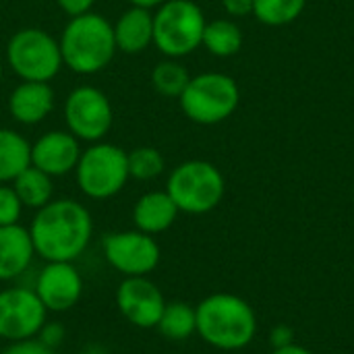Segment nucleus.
Listing matches in <instances>:
<instances>
[{
	"mask_svg": "<svg viewBox=\"0 0 354 354\" xmlns=\"http://www.w3.org/2000/svg\"><path fill=\"white\" fill-rule=\"evenodd\" d=\"M156 330L170 342H185L197 332L195 307L183 301L166 303Z\"/></svg>",
	"mask_w": 354,
	"mask_h": 354,
	"instance_id": "nucleus-22",
	"label": "nucleus"
},
{
	"mask_svg": "<svg viewBox=\"0 0 354 354\" xmlns=\"http://www.w3.org/2000/svg\"><path fill=\"white\" fill-rule=\"evenodd\" d=\"M114 27L116 50L129 56L145 52L153 44V12L141 6H129Z\"/></svg>",
	"mask_w": 354,
	"mask_h": 354,
	"instance_id": "nucleus-17",
	"label": "nucleus"
},
{
	"mask_svg": "<svg viewBox=\"0 0 354 354\" xmlns=\"http://www.w3.org/2000/svg\"><path fill=\"white\" fill-rule=\"evenodd\" d=\"M151 85L164 97H180L191 81L187 66L178 58H164L151 68Z\"/></svg>",
	"mask_w": 354,
	"mask_h": 354,
	"instance_id": "nucleus-23",
	"label": "nucleus"
},
{
	"mask_svg": "<svg viewBox=\"0 0 354 354\" xmlns=\"http://www.w3.org/2000/svg\"><path fill=\"white\" fill-rule=\"evenodd\" d=\"M6 64L21 81L39 83H50L64 66L58 39L39 27H23L8 37Z\"/></svg>",
	"mask_w": 354,
	"mask_h": 354,
	"instance_id": "nucleus-8",
	"label": "nucleus"
},
{
	"mask_svg": "<svg viewBox=\"0 0 354 354\" xmlns=\"http://www.w3.org/2000/svg\"><path fill=\"white\" fill-rule=\"evenodd\" d=\"M129 160V176L141 183L158 178L166 170V160L160 149L151 145H141L135 147L133 151H127Z\"/></svg>",
	"mask_w": 354,
	"mask_h": 354,
	"instance_id": "nucleus-25",
	"label": "nucleus"
},
{
	"mask_svg": "<svg viewBox=\"0 0 354 354\" xmlns=\"http://www.w3.org/2000/svg\"><path fill=\"white\" fill-rule=\"evenodd\" d=\"M31 166V143L15 129L0 127V185H10Z\"/></svg>",
	"mask_w": 354,
	"mask_h": 354,
	"instance_id": "nucleus-19",
	"label": "nucleus"
},
{
	"mask_svg": "<svg viewBox=\"0 0 354 354\" xmlns=\"http://www.w3.org/2000/svg\"><path fill=\"white\" fill-rule=\"evenodd\" d=\"M29 236L39 259L77 261L93 236V218L77 199H52L29 224Z\"/></svg>",
	"mask_w": 354,
	"mask_h": 354,
	"instance_id": "nucleus-1",
	"label": "nucleus"
},
{
	"mask_svg": "<svg viewBox=\"0 0 354 354\" xmlns=\"http://www.w3.org/2000/svg\"><path fill=\"white\" fill-rule=\"evenodd\" d=\"M64 122L79 141H104L114 124L112 102L100 87L79 85L64 100Z\"/></svg>",
	"mask_w": 354,
	"mask_h": 354,
	"instance_id": "nucleus-9",
	"label": "nucleus"
},
{
	"mask_svg": "<svg viewBox=\"0 0 354 354\" xmlns=\"http://www.w3.org/2000/svg\"><path fill=\"white\" fill-rule=\"evenodd\" d=\"M178 207L172 201V197L164 191H149L143 193L135 205H133V224L137 230L145 232V234H162L168 228H172V224L178 218Z\"/></svg>",
	"mask_w": 354,
	"mask_h": 354,
	"instance_id": "nucleus-18",
	"label": "nucleus"
},
{
	"mask_svg": "<svg viewBox=\"0 0 354 354\" xmlns=\"http://www.w3.org/2000/svg\"><path fill=\"white\" fill-rule=\"evenodd\" d=\"M56 93L50 83L21 81L8 95V114L15 122L33 127L44 122L54 110Z\"/></svg>",
	"mask_w": 354,
	"mask_h": 354,
	"instance_id": "nucleus-15",
	"label": "nucleus"
},
{
	"mask_svg": "<svg viewBox=\"0 0 354 354\" xmlns=\"http://www.w3.org/2000/svg\"><path fill=\"white\" fill-rule=\"evenodd\" d=\"M197 336L212 348L234 353L247 348L257 336L253 307L230 292H214L195 307Z\"/></svg>",
	"mask_w": 354,
	"mask_h": 354,
	"instance_id": "nucleus-2",
	"label": "nucleus"
},
{
	"mask_svg": "<svg viewBox=\"0 0 354 354\" xmlns=\"http://www.w3.org/2000/svg\"><path fill=\"white\" fill-rule=\"evenodd\" d=\"M307 6V0H253V17L268 27L295 23Z\"/></svg>",
	"mask_w": 354,
	"mask_h": 354,
	"instance_id": "nucleus-24",
	"label": "nucleus"
},
{
	"mask_svg": "<svg viewBox=\"0 0 354 354\" xmlns=\"http://www.w3.org/2000/svg\"><path fill=\"white\" fill-rule=\"evenodd\" d=\"M64 336H66V330H64L62 324H58V322H46L44 328L39 330V334H37L35 338L41 340L48 348L56 351V348L62 344Z\"/></svg>",
	"mask_w": 354,
	"mask_h": 354,
	"instance_id": "nucleus-27",
	"label": "nucleus"
},
{
	"mask_svg": "<svg viewBox=\"0 0 354 354\" xmlns=\"http://www.w3.org/2000/svg\"><path fill=\"white\" fill-rule=\"evenodd\" d=\"M2 79H4V64H2V60H0V83H2Z\"/></svg>",
	"mask_w": 354,
	"mask_h": 354,
	"instance_id": "nucleus-35",
	"label": "nucleus"
},
{
	"mask_svg": "<svg viewBox=\"0 0 354 354\" xmlns=\"http://www.w3.org/2000/svg\"><path fill=\"white\" fill-rule=\"evenodd\" d=\"M81 354H108L102 346H87L85 351H81Z\"/></svg>",
	"mask_w": 354,
	"mask_h": 354,
	"instance_id": "nucleus-34",
	"label": "nucleus"
},
{
	"mask_svg": "<svg viewBox=\"0 0 354 354\" xmlns=\"http://www.w3.org/2000/svg\"><path fill=\"white\" fill-rule=\"evenodd\" d=\"M114 299L120 315L139 330H156L166 307L162 290L147 276L124 278L118 284Z\"/></svg>",
	"mask_w": 354,
	"mask_h": 354,
	"instance_id": "nucleus-12",
	"label": "nucleus"
},
{
	"mask_svg": "<svg viewBox=\"0 0 354 354\" xmlns=\"http://www.w3.org/2000/svg\"><path fill=\"white\" fill-rule=\"evenodd\" d=\"M56 4L68 17H81L85 12H91L95 0H56Z\"/></svg>",
	"mask_w": 354,
	"mask_h": 354,
	"instance_id": "nucleus-30",
	"label": "nucleus"
},
{
	"mask_svg": "<svg viewBox=\"0 0 354 354\" xmlns=\"http://www.w3.org/2000/svg\"><path fill=\"white\" fill-rule=\"evenodd\" d=\"M131 6H141V8H149V10H153V8H158L162 2H166V0H127Z\"/></svg>",
	"mask_w": 354,
	"mask_h": 354,
	"instance_id": "nucleus-33",
	"label": "nucleus"
},
{
	"mask_svg": "<svg viewBox=\"0 0 354 354\" xmlns=\"http://www.w3.org/2000/svg\"><path fill=\"white\" fill-rule=\"evenodd\" d=\"M33 257L35 249L25 226H0V282H12L23 276Z\"/></svg>",
	"mask_w": 354,
	"mask_h": 354,
	"instance_id": "nucleus-16",
	"label": "nucleus"
},
{
	"mask_svg": "<svg viewBox=\"0 0 354 354\" xmlns=\"http://www.w3.org/2000/svg\"><path fill=\"white\" fill-rule=\"evenodd\" d=\"M272 354H313L309 348H305V346H301V344H297V342H292V344H288V346H284V348H276Z\"/></svg>",
	"mask_w": 354,
	"mask_h": 354,
	"instance_id": "nucleus-32",
	"label": "nucleus"
},
{
	"mask_svg": "<svg viewBox=\"0 0 354 354\" xmlns=\"http://www.w3.org/2000/svg\"><path fill=\"white\" fill-rule=\"evenodd\" d=\"M292 342H295V330L290 326L278 324L276 328H272V332H270V344H272L274 351L276 348H284V346H288Z\"/></svg>",
	"mask_w": 354,
	"mask_h": 354,
	"instance_id": "nucleus-29",
	"label": "nucleus"
},
{
	"mask_svg": "<svg viewBox=\"0 0 354 354\" xmlns=\"http://www.w3.org/2000/svg\"><path fill=\"white\" fill-rule=\"evenodd\" d=\"M23 203L17 197L12 185H0V226L19 224L23 214Z\"/></svg>",
	"mask_w": 354,
	"mask_h": 354,
	"instance_id": "nucleus-26",
	"label": "nucleus"
},
{
	"mask_svg": "<svg viewBox=\"0 0 354 354\" xmlns=\"http://www.w3.org/2000/svg\"><path fill=\"white\" fill-rule=\"evenodd\" d=\"M58 44L64 66L85 77L102 73L118 52L112 23L93 10L81 17H71Z\"/></svg>",
	"mask_w": 354,
	"mask_h": 354,
	"instance_id": "nucleus-3",
	"label": "nucleus"
},
{
	"mask_svg": "<svg viewBox=\"0 0 354 354\" xmlns=\"http://www.w3.org/2000/svg\"><path fill=\"white\" fill-rule=\"evenodd\" d=\"M2 354H54V351L48 348L41 340L29 338V340L8 342V346L2 351Z\"/></svg>",
	"mask_w": 354,
	"mask_h": 354,
	"instance_id": "nucleus-28",
	"label": "nucleus"
},
{
	"mask_svg": "<svg viewBox=\"0 0 354 354\" xmlns=\"http://www.w3.org/2000/svg\"><path fill=\"white\" fill-rule=\"evenodd\" d=\"M48 313H66L83 297V276L73 261H48L33 286Z\"/></svg>",
	"mask_w": 354,
	"mask_h": 354,
	"instance_id": "nucleus-13",
	"label": "nucleus"
},
{
	"mask_svg": "<svg viewBox=\"0 0 354 354\" xmlns=\"http://www.w3.org/2000/svg\"><path fill=\"white\" fill-rule=\"evenodd\" d=\"M205 15L193 0H166L153 12V46L166 58L193 54L203 39Z\"/></svg>",
	"mask_w": 354,
	"mask_h": 354,
	"instance_id": "nucleus-5",
	"label": "nucleus"
},
{
	"mask_svg": "<svg viewBox=\"0 0 354 354\" xmlns=\"http://www.w3.org/2000/svg\"><path fill=\"white\" fill-rule=\"evenodd\" d=\"M10 185L17 197L21 199L23 207L35 209V212L48 205L54 197V178L35 166H27Z\"/></svg>",
	"mask_w": 354,
	"mask_h": 354,
	"instance_id": "nucleus-20",
	"label": "nucleus"
},
{
	"mask_svg": "<svg viewBox=\"0 0 354 354\" xmlns=\"http://www.w3.org/2000/svg\"><path fill=\"white\" fill-rule=\"evenodd\" d=\"M127 151L114 143H89L81 151L75 168V183L79 191L95 201H106L118 195L129 183Z\"/></svg>",
	"mask_w": 354,
	"mask_h": 354,
	"instance_id": "nucleus-7",
	"label": "nucleus"
},
{
	"mask_svg": "<svg viewBox=\"0 0 354 354\" xmlns=\"http://www.w3.org/2000/svg\"><path fill=\"white\" fill-rule=\"evenodd\" d=\"M102 251L108 266L124 278L151 274L162 257L158 241L137 228L106 234L102 241Z\"/></svg>",
	"mask_w": 354,
	"mask_h": 354,
	"instance_id": "nucleus-10",
	"label": "nucleus"
},
{
	"mask_svg": "<svg viewBox=\"0 0 354 354\" xmlns=\"http://www.w3.org/2000/svg\"><path fill=\"white\" fill-rule=\"evenodd\" d=\"M81 141L68 131H50L31 143V166L52 178L75 172L81 158Z\"/></svg>",
	"mask_w": 354,
	"mask_h": 354,
	"instance_id": "nucleus-14",
	"label": "nucleus"
},
{
	"mask_svg": "<svg viewBox=\"0 0 354 354\" xmlns=\"http://www.w3.org/2000/svg\"><path fill=\"white\" fill-rule=\"evenodd\" d=\"M0 2H2V0H0Z\"/></svg>",
	"mask_w": 354,
	"mask_h": 354,
	"instance_id": "nucleus-36",
	"label": "nucleus"
},
{
	"mask_svg": "<svg viewBox=\"0 0 354 354\" xmlns=\"http://www.w3.org/2000/svg\"><path fill=\"white\" fill-rule=\"evenodd\" d=\"M201 46L218 58H230L243 48V31L232 19H214L205 23Z\"/></svg>",
	"mask_w": 354,
	"mask_h": 354,
	"instance_id": "nucleus-21",
	"label": "nucleus"
},
{
	"mask_svg": "<svg viewBox=\"0 0 354 354\" xmlns=\"http://www.w3.org/2000/svg\"><path fill=\"white\" fill-rule=\"evenodd\" d=\"M48 322V311L33 288L8 286L0 290V340L17 342L39 334Z\"/></svg>",
	"mask_w": 354,
	"mask_h": 354,
	"instance_id": "nucleus-11",
	"label": "nucleus"
},
{
	"mask_svg": "<svg viewBox=\"0 0 354 354\" xmlns=\"http://www.w3.org/2000/svg\"><path fill=\"white\" fill-rule=\"evenodd\" d=\"M166 193L172 197L178 212L203 216L222 203L226 180L216 164L207 160H187L170 172Z\"/></svg>",
	"mask_w": 354,
	"mask_h": 354,
	"instance_id": "nucleus-4",
	"label": "nucleus"
},
{
	"mask_svg": "<svg viewBox=\"0 0 354 354\" xmlns=\"http://www.w3.org/2000/svg\"><path fill=\"white\" fill-rule=\"evenodd\" d=\"M228 17H249L253 15V0H220Z\"/></svg>",
	"mask_w": 354,
	"mask_h": 354,
	"instance_id": "nucleus-31",
	"label": "nucleus"
},
{
	"mask_svg": "<svg viewBox=\"0 0 354 354\" xmlns=\"http://www.w3.org/2000/svg\"><path fill=\"white\" fill-rule=\"evenodd\" d=\"M178 104L191 122L212 127L228 120L236 112L241 104V89L230 75L201 73L191 77L178 97Z\"/></svg>",
	"mask_w": 354,
	"mask_h": 354,
	"instance_id": "nucleus-6",
	"label": "nucleus"
}]
</instances>
